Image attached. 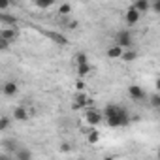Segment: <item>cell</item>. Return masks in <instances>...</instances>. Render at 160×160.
I'll return each mask as SVG.
<instances>
[{"mask_svg": "<svg viewBox=\"0 0 160 160\" xmlns=\"http://www.w3.org/2000/svg\"><path fill=\"white\" fill-rule=\"evenodd\" d=\"M102 115H104V122L109 128H121V126H126L130 122V113L121 104H108L104 108Z\"/></svg>", "mask_w": 160, "mask_h": 160, "instance_id": "cell-1", "label": "cell"}, {"mask_svg": "<svg viewBox=\"0 0 160 160\" xmlns=\"http://www.w3.org/2000/svg\"><path fill=\"white\" fill-rule=\"evenodd\" d=\"M115 45L121 47L122 51L132 49V45H134V36H132V32H130V30H119V32L115 34Z\"/></svg>", "mask_w": 160, "mask_h": 160, "instance_id": "cell-2", "label": "cell"}, {"mask_svg": "<svg viewBox=\"0 0 160 160\" xmlns=\"http://www.w3.org/2000/svg\"><path fill=\"white\" fill-rule=\"evenodd\" d=\"M83 119H85V122L91 124V126H100V124L104 122V115H102V111H98V109H94V108H87V109H83Z\"/></svg>", "mask_w": 160, "mask_h": 160, "instance_id": "cell-3", "label": "cell"}, {"mask_svg": "<svg viewBox=\"0 0 160 160\" xmlns=\"http://www.w3.org/2000/svg\"><path fill=\"white\" fill-rule=\"evenodd\" d=\"M92 106V100L89 98V94L83 91V92H75V98H73V104H72V109L73 111H79V109H85V108H91Z\"/></svg>", "mask_w": 160, "mask_h": 160, "instance_id": "cell-4", "label": "cell"}, {"mask_svg": "<svg viewBox=\"0 0 160 160\" xmlns=\"http://www.w3.org/2000/svg\"><path fill=\"white\" fill-rule=\"evenodd\" d=\"M12 119L13 121H19V122H27L30 117H28V111L25 106H15L13 111H12Z\"/></svg>", "mask_w": 160, "mask_h": 160, "instance_id": "cell-5", "label": "cell"}, {"mask_svg": "<svg viewBox=\"0 0 160 160\" xmlns=\"http://www.w3.org/2000/svg\"><path fill=\"white\" fill-rule=\"evenodd\" d=\"M139 19H141V15L130 6V8L126 10V13H124V21H126V25H128V27H134V25L139 23Z\"/></svg>", "mask_w": 160, "mask_h": 160, "instance_id": "cell-6", "label": "cell"}, {"mask_svg": "<svg viewBox=\"0 0 160 160\" xmlns=\"http://www.w3.org/2000/svg\"><path fill=\"white\" fill-rule=\"evenodd\" d=\"M45 36H47L51 42H55L57 45H60V47L68 45V38H66L64 34H60V32H53V30H47V32H45Z\"/></svg>", "mask_w": 160, "mask_h": 160, "instance_id": "cell-7", "label": "cell"}, {"mask_svg": "<svg viewBox=\"0 0 160 160\" xmlns=\"http://www.w3.org/2000/svg\"><path fill=\"white\" fill-rule=\"evenodd\" d=\"M17 92H19V85H17L15 81H6V83L2 85V94H4V96L12 98V96H15Z\"/></svg>", "mask_w": 160, "mask_h": 160, "instance_id": "cell-8", "label": "cell"}, {"mask_svg": "<svg viewBox=\"0 0 160 160\" xmlns=\"http://www.w3.org/2000/svg\"><path fill=\"white\" fill-rule=\"evenodd\" d=\"M128 96H130L132 100L139 102V100L145 98V91H143L139 85H130V87H128Z\"/></svg>", "mask_w": 160, "mask_h": 160, "instance_id": "cell-9", "label": "cell"}, {"mask_svg": "<svg viewBox=\"0 0 160 160\" xmlns=\"http://www.w3.org/2000/svg\"><path fill=\"white\" fill-rule=\"evenodd\" d=\"M132 8H134L139 15H145V13L151 10V0H138V2L132 4Z\"/></svg>", "mask_w": 160, "mask_h": 160, "instance_id": "cell-10", "label": "cell"}, {"mask_svg": "<svg viewBox=\"0 0 160 160\" xmlns=\"http://www.w3.org/2000/svg\"><path fill=\"white\" fill-rule=\"evenodd\" d=\"M32 158H34V154L28 147H19L17 152L13 154V160H32Z\"/></svg>", "mask_w": 160, "mask_h": 160, "instance_id": "cell-11", "label": "cell"}, {"mask_svg": "<svg viewBox=\"0 0 160 160\" xmlns=\"http://www.w3.org/2000/svg\"><path fill=\"white\" fill-rule=\"evenodd\" d=\"M0 38L6 40L8 43H13V40L17 38V30L15 28H10V27H4L2 30H0Z\"/></svg>", "mask_w": 160, "mask_h": 160, "instance_id": "cell-12", "label": "cell"}, {"mask_svg": "<svg viewBox=\"0 0 160 160\" xmlns=\"http://www.w3.org/2000/svg\"><path fill=\"white\" fill-rule=\"evenodd\" d=\"M2 147H4V152H8V154H15L17 152V149H19V145H17V141L15 139H4L2 141Z\"/></svg>", "mask_w": 160, "mask_h": 160, "instance_id": "cell-13", "label": "cell"}, {"mask_svg": "<svg viewBox=\"0 0 160 160\" xmlns=\"http://www.w3.org/2000/svg\"><path fill=\"white\" fill-rule=\"evenodd\" d=\"M0 23H4V25L10 27V28H15L17 17H15V15H10V13H0Z\"/></svg>", "mask_w": 160, "mask_h": 160, "instance_id": "cell-14", "label": "cell"}, {"mask_svg": "<svg viewBox=\"0 0 160 160\" xmlns=\"http://www.w3.org/2000/svg\"><path fill=\"white\" fill-rule=\"evenodd\" d=\"M106 55H108V58L115 60V58H121V55H122V49H121V47H117V45H111V47L106 51Z\"/></svg>", "mask_w": 160, "mask_h": 160, "instance_id": "cell-15", "label": "cell"}, {"mask_svg": "<svg viewBox=\"0 0 160 160\" xmlns=\"http://www.w3.org/2000/svg\"><path fill=\"white\" fill-rule=\"evenodd\" d=\"M91 72H92L91 64H81V66H77V75H79V79H83V77H87V75H89Z\"/></svg>", "mask_w": 160, "mask_h": 160, "instance_id": "cell-16", "label": "cell"}, {"mask_svg": "<svg viewBox=\"0 0 160 160\" xmlns=\"http://www.w3.org/2000/svg\"><path fill=\"white\" fill-rule=\"evenodd\" d=\"M121 58H122L124 62H134V60L138 58V53H136L134 49H128V51H122V55H121Z\"/></svg>", "mask_w": 160, "mask_h": 160, "instance_id": "cell-17", "label": "cell"}, {"mask_svg": "<svg viewBox=\"0 0 160 160\" xmlns=\"http://www.w3.org/2000/svg\"><path fill=\"white\" fill-rule=\"evenodd\" d=\"M87 141H89L91 145L100 143V132H98V130H91V132L87 134Z\"/></svg>", "mask_w": 160, "mask_h": 160, "instance_id": "cell-18", "label": "cell"}, {"mask_svg": "<svg viewBox=\"0 0 160 160\" xmlns=\"http://www.w3.org/2000/svg\"><path fill=\"white\" fill-rule=\"evenodd\" d=\"M73 60H75V64H77V66H81V64H89V57H87V53H83V51H79V53L73 57Z\"/></svg>", "mask_w": 160, "mask_h": 160, "instance_id": "cell-19", "label": "cell"}, {"mask_svg": "<svg viewBox=\"0 0 160 160\" xmlns=\"http://www.w3.org/2000/svg\"><path fill=\"white\" fill-rule=\"evenodd\" d=\"M10 124H12V119H10L8 115H2V117H0V132H6V130L10 128Z\"/></svg>", "mask_w": 160, "mask_h": 160, "instance_id": "cell-20", "label": "cell"}, {"mask_svg": "<svg viewBox=\"0 0 160 160\" xmlns=\"http://www.w3.org/2000/svg\"><path fill=\"white\" fill-rule=\"evenodd\" d=\"M72 13V4H60L58 6V15H70Z\"/></svg>", "mask_w": 160, "mask_h": 160, "instance_id": "cell-21", "label": "cell"}, {"mask_svg": "<svg viewBox=\"0 0 160 160\" xmlns=\"http://www.w3.org/2000/svg\"><path fill=\"white\" fill-rule=\"evenodd\" d=\"M58 151H60L62 154H68V152L72 151V143H68V141H62V143L58 145Z\"/></svg>", "mask_w": 160, "mask_h": 160, "instance_id": "cell-22", "label": "cell"}, {"mask_svg": "<svg viewBox=\"0 0 160 160\" xmlns=\"http://www.w3.org/2000/svg\"><path fill=\"white\" fill-rule=\"evenodd\" d=\"M151 108H152V109H158V108H160V96H158L156 92L151 96Z\"/></svg>", "mask_w": 160, "mask_h": 160, "instance_id": "cell-23", "label": "cell"}, {"mask_svg": "<svg viewBox=\"0 0 160 160\" xmlns=\"http://www.w3.org/2000/svg\"><path fill=\"white\" fill-rule=\"evenodd\" d=\"M36 6H38L40 10H47V8L53 6V2H51V0H45V2H36Z\"/></svg>", "mask_w": 160, "mask_h": 160, "instance_id": "cell-24", "label": "cell"}, {"mask_svg": "<svg viewBox=\"0 0 160 160\" xmlns=\"http://www.w3.org/2000/svg\"><path fill=\"white\" fill-rule=\"evenodd\" d=\"M12 2L10 0H0V12H4V10H10Z\"/></svg>", "mask_w": 160, "mask_h": 160, "instance_id": "cell-25", "label": "cell"}, {"mask_svg": "<svg viewBox=\"0 0 160 160\" xmlns=\"http://www.w3.org/2000/svg\"><path fill=\"white\" fill-rule=\"evenodd\" d=\"M10 45H12V43H8L6 40L0 38V51H8V49H10Z\"/></svg>", "mask_w": 160, "mask_h": 160, "instance_id": "cell-26", "label": "cell"}, {"mask_svg": "<svg viewBox=\"0 0 160 160\" xmlns=\"http://www.w3.org/2000/svg\"><path fill=\"white\" fill-rule=\"evenodd\" d=\"M0 160H13V156L8 154V152H4V151H0Z\"/></svg>", "mask_w": 160, "mask_h": 160, "instance_id": "cell-27", "label": "cell"}, {"mask_svg": "<svg viewBox=\"0 0 160 160\" xmlns=\"http://www.w3.org/2000/svg\"><path fill=\"white\" fill-rule=\"evenodd\" d=\"M77 92H83V89H85V85H83V81H77Z\"/></svg>", "mask_w": 160, "mask_h": 160, "instance_id": "cell-28", "label": "cell"}, {"mask_svg": "<svg viewBox=\"0 0 160 160\" xmlns=\"http://www.w3.org/2000/svg\"><path fill=\"white\" fill-rule=\"evenodd\" d=\"M151 8H152L154 12H160V2H152V4H151Z\"/></svg>", "mask_w": 160, "mask_h": 160, "instance_id": "cell-29", "label": "cell"}, {"mask_svg": "<svg viewBox=\"0 0 160 160\" xmlns=\"http://www.w3.org/2000/svg\"><path fill=\"white\" fill-rule=\"evenodd\" d=\"M102 160H115V156H104Z\"/></svg>", "mask_w": 160, "mask_h": 160, "instance_id": "cell-30", "label": "cell"}]
</instances>
